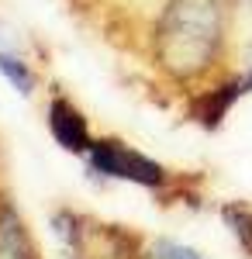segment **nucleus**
Instances as JSON below:
<instances>
[{
    "instance_id": "1",
    "label": "nucleus",
    "mask_w": 252,
    "mask_h": 259,
    "mask_svg": "<svg viewBox=\"0 0 252 259\" xmlns=\"http://www.w3.org/2000/svg\"><path fill=\"white\" fill-rule=\"evenodd\" d=\"M159 66L176 80H194L214 66L221 52V4L218 0H170L155 38Z\"/></svg>"
},
{
    "instance_id": "2",
    "label": "nucleus",
    "mask_w": 252,
    "mask_h": 259,
    "mask_svg": "<svg viewBox=\"0 0 252 259\" xmlns=\"http://www.w3.org/2000/svg\"><path fill=\"white\" fill-rule=\"evenodd\" d=\"M56 225L69 242L73 259H145L138 235L121 225H104L87 214H59Z\"/></svg>"
},
{
    "instance_id": "3",
    "label": "nucleus",
    "mask_w": 252,
    "mask_h": 259,
    "mask_svg": "<svg viewBox=\"0 0 252 259\" xmlns=\"http://www.w3.org/2000/svg\"><path fill=\"white\" fill-rule=\"evenodd\" d=\"M90 166L94 173L111 180H128V183H138V187H149V190H159L166 187V169L159 166L155 159L135 152L132 145L117 139H97L90 145Z\"/></svg>"
},
{
    "instance_id": "4",
    "label": "nucleus",
    "mask_w": 252,
    "mask_h": 259,
    "mask_svg": "<svg viewBox=\"0 0 252 259\" xmlns=\"http://www.w3.org/2000/svg\"><path fill=\"white\" fill-rule=\"evenodd\" d=\"M49 132H52V139H56L66 152H76V156L79 152L87 156L90 145H94L87 118H83L66 97H56L52 104H49Z\"/></svg>"
},
{
    "instance_id": "5",
    "label": "nucleus",
    "mask_w": 252,
    "mask_h": 259,
    "mask_svg": "<svg viewBox=\"0 0 252 259\" xmlns=\"http://www.w3.org/2000/svg\"><path fill=\"white\" fill-rule=\"evenodd\" d=\"M242 94H249L245 83H242V76L232 80V83H221V87H214L207 94H200V97L194 100V121H200L204 128H218Z\"/></svg>"
},
{
    "instance_id": "6",
    "label": "nucleus",
    "mask_w": 252,
    "mask_h": 259,
    "mask_svg": "<svg viewBox=\"0 0 252 259\" xmlns=\"http://www.w3.org/2000/svg\"><path fill=\"white\" fill-rule=\"evenodd\" d=\"M0 259H38V245L14 207L0 211Z\"/></svg>"
},
{
    "instance_id": "7",
    "label": "nucleus",
    "mask_w": 252,
    "mask_h": 259,
    "mask_svg": "<svg viewBox=\"0 0 252 259\" xmlns=\"http://www.w3.org/2000/svg\"><path fill=\"white\" fill-rule=\"evenodd\" d=\"M221 218L232 228V235L238 239V245L252 256V207H245V204H225V207H221Z\"/></svg>"
},
{
    "instance_id": "8",
    "label": "nucleus",
    "mask_w": 252,
    "mask_h": 259,
    "mask_svg": "<svg viewBox=\"0 0 252 259\" xmlns=\"http://www.w3.org/2000/svg\"><path fill=\"white\" fill-rule=\"evenodd\" d=\"M0 73L11 80V87L18 90V94H35V73H31V66L28 62H21L18 56H7V52H0Z\"/></svg>"
},
{
    "instance_id": "9",
    "label": "nucleus",
    "mask_w": 252,
    "mask_h": 259,
    "mask_svg": "<svg viewBox=\"0 0 252 259\" xmlns=\"http://www.w3.org/2000/svg\"><path fill=\"white\" fill-rule=\"evenodd\" d=\"M155 259H200L194 249H187V245H176V242H162L159 249H155Z\"/></svg>"
}]
</instances>
